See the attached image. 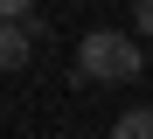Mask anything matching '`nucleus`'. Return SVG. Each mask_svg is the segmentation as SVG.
I'll use <instances>...</instances> for the list:
<instances>
[{
	"instance_id": "20e7f679",
	"label": "nucleus",
	"mask_w": 153,
	"mask_h": 139,
	"mask_svg": "<svg viewBox=\"0 0 153 139\" xmlns=\"http://www.w3.org/2000/svg\"><path fill=\"white\" fill-rule=\"evenodd\" d=\"M21 14H35V0H0V21H21Z\"/></svg>"
},
{
	"instance_id": "39448f33",
	"label": "nucleus",
	"mask_w": 153,
	"mask_h": 139,
	"mask_svg": "<svg viewBox=\"0 0 153 139\" xmlns=\"http://www.w3.org/2000/svg\"><path fill=\"white\" fill-rule=\"evenodd\" d=\"M132 21H139V42H153V0H139V14H132Z\"/></svg>"
},
{
	"instance_id": "f03ea898",
	"label": "nucleus",
	"mask_w": 153,
	"mask_h": 139,
	"mask_svg": "<svg viewBox=\"0 0 153 139\" xmlns=\"http://www.w3.org/2000/svg\"><path fill=\"white\" fill-rule=\"evenodd\" d=\"M35 42H42V21H35V14L0 21V70H21V63L35 56Z\"/></svg>"
},
{
	"instance_id": "7ed1b4c3",
	"label": "nucleus",
	"mask_w": 153,
	"mask_h": 139,
	"mask_svg": "<svg viewBox=\"0 0 153 139\" xmlns=\"http://www.w3.org/2000/svg\"><path fill=\"white\" fill-rule=\"evenodd\" d=\"M111 139H153V104H139V111H118Z\"/></svg>"
},
{
	"instance_id": "f257e3e1",
	"label": "nucleus",
	"mask_w": 153,
	"mask_h": 139,
	"mask_svg": "<svg viewBox=\"0 0 153 139\" xmlns=\"http://www.w3.org/2000/svg\"><path fill=\"white\" fill-rule=\"evenodd\" d=\"M76 77L84 83H132L139 77V35L125 28H91L76 49Z\"/></svg>"
}]
</instances>
